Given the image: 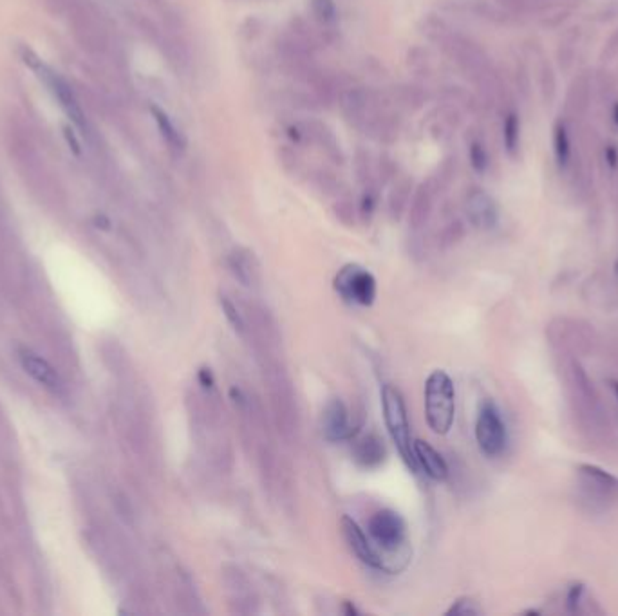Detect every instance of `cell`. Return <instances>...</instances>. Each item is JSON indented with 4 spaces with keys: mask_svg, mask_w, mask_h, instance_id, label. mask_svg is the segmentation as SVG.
I'll list each match as a JSON object with an SVG mask.
<instances>
[{
    "mask_svg": "<svg viewBox=\"0 0 618 616\" xmlns=\"http://www.w3.org/2000/svg\"><path fill=\"white\" fill-rule=\"evenodd\" d=\"M286 100L292 107L301 108V110H320L324 108L318 98L313 94V91H304V89H290L286 94Z\"/></svg>",
    "mask_w": 618,
    "mask_h": 616,
    "instance_id": "27",
    "label": "cell"
},
{
    "mask_svg": "<svg viewBox=\"0 0 618 616\" xmlns=\"http://www.w3.org/2000/svg\"><path fill=\"white\" fill-rule=\"evenodd\" d=\"M407 66L409 69L418 76H430L432 73V60L427 49L423 47H413L407 51Z\"/></svg>",
    "mask_w": 618,
    "mask_h": 616,
    "instance_id": "25",
    "label": "cell"
},
{
    "mask_svg": "<svg viewBox=\"0 0 618 616\" xmlns=\"http://www.w3.org/2000/svg\"><path fill=\"white\" fill-rule=\"evenodd\" d=\"M278 161L283 164L285 171L288 174H299L302 168V157L299 156V152L288 145H285L283 148L278 150Z\"/></svg>",
    "mask_w": 618,
    "mask_h": 616,
    "instance_id": "29",
    "label": "cell"
},
{
    "mask_svg": "<svg viewBox=\"0 0 618 616\" xmlns=\"http://www.w3.org/2000/svg\"><path fill=\"white\" fill-rule=\"evenodd\" d=\"M154 118H156V124L161 131V136L163 140L166 141V145L171 147V150L174 152H185L187 148V140L183 136V132L174 125V122L168 118L163 110L159 108H154Z\"/></svg>",
    "mask_w": 618,
    "mask_h": 616,
    "instance_id": "21",
    "label": "cell"
},
{
    "mask_svg": "<svg viewBox=\"0 0 618 616\" xmlns=\"http://www.w3.org/2000/svg\"><path fill=\"white\" fill-rule=\"evenodd\" d=\"M476 441L481 448V452L488 458L501 456L504 448H507V425H504L495 404L490 400L483 402L479 407L476 420Z\"/></svg>",
    "mask_w": 618,
    "mask_h": 616,
    "instance_id": "5",
    "label": "cell"
},
{
    "mask_svg": "<svg viewBox=\"0 0 618 616\" xmlns=\"http://www.w3.org/2000/svg\"><path fill=\"white\" fill-rule=\"evenodd\" d=\"M465 213L474 228L490 232L499 222V206L495 199L483 188L472 187L465 196Z\"/></svg>",
    "mask_w": 618,
    "mask_h": 616,
    "instance_id": "8",
    "label": "cell"
},
{
    "mask_svg": "<svg viewBox=\"0 0 618 616\" xmlns=\"http://www.w3.org/2000/svg\"><path fill=\"white\" fill-rule=\"evenodd\" d=\"M341 528H342V533H344L348 546L358 556L360 563H364L365 566H369L373 570L381 572L380 551H378L376 544L371 540V537H367L364 533V530L357 524V521H353L351 517L346 516L341 521Z\"/></svg>",
    "mask_w": 618,
    "mask_h": 616,
    "instance_id": "11",
    "label": "cell"
},
{
    "mask_svg": "<svg viewBox=\"0 0 618 616\" xmlns=\"http://www.w3.org/2000/svg\"><path fill=\"white\" fill-rule=\"evenodd\" d=\"M378 172H380L381 183H387L389 180L395 178L397 164H395V161H392L390 156H387V154L380 156V159H378Z\"/></svg>",
    "mask_w": 618,
    "mask_h": 616,
    "instance_id": "35",
    "label": "cell"
},
{
    "mask_svg": "<svg viewBox=\"0 0 618 616\" xmlns=\"http://www.w3.org/2000/svg\"><path fill=\"white\" fill-rule=\"evenodd\" d=\"M456 168H458L456 156L445 157L443 163L437 168V174L430 180V185L434 187V190H439V188H443V187H446L448 183H451L454 174H456Z\"/></svg>",
    "mask_w": 618,
    "mask_h": 616,
    "instance_id": "28",
    "label": "cell"
},
{
    "mask_svg": "<svg viewBox=\"0 0 618 616\" xmlns=\"http://www.w3.org/2000/svg\"><path fill=\"white\" fill-rule=\"evenodd\" d=\"M19 360L22 369L40 385H44L49 390H60L64 387L60 374L54 371V367L44 360L42 356H38L36 353H33L31 349H20L19 351Z\"/></svg>",
    "mask_w": 618,
    "mask_h": 616,
    "instance_id": "13",
    "label": "cell"
},
{
    "mask_svg": "<svg viewBox=\"0 0 618 616\" xmlns=\"http://www.w3.org/2000/svg\"><path fill=\"white\" fill-rule=\"evenodd\" d=\"M353 171L357 176V181L364 187H369L374 183V164L371 159L369 150L358 147L355 152V161H353Z\"/></svg>",
    "mask_w": 618,
    "mask_h": 616,
    "instance_id": "24",
    "label": "cell"
},
{
    "mask_svg": "<svg viewBox=\"0 0 618 616\" xmlns=\"http://www.w3.org/2000/svg\"><path fill=\"white\" fill-rule=\"evenodd\" d=\"M381 409H383V420L387 425V430L395 441L398 452L404 460V463L413 470L414 474L418 472V463L414 458V448H413V439H411V425L407 418V409L405 402L400 395V390L392 385H383L381 388Z\"/></svg>",
    "mask_w": 618,
    "mask_h": 616,
    "instance_id": "2",
    "label": "cell"
},
{
    "mask_svg": "<svg viewBox=\"0 0 618 616\" xmlns=\"http://www.w3.org/2000/svg\"><path fill=\"white\" fill-rule=\"evenodd\" d=\"M413 448H414V458H416L418 468H421L434 481L446 479L448 465L432 444H429L423 439H416L413 443Z\"/></svg>",
    "mask_w": 618,
    "mask_h": 616,
    "instance_id": "15",
    "label": "cell"
},
{
    "mask_svg": "<svg viewBox=\"0 0 618 616\" xmlns=\"http://www.w3.org/2000/svg\"><path fill=\"white\" fill-rule=\"evenodd\" d=\"M275 52L283 69L290 76L304 84L313 73V69L318 66L315 60V51L308 47L304 42H301L297 36H293L290 31L280 35L275 40Z\"/></svg>",
    "mask_w": 618,
    "mask_h": 616,
    "instance_id": "6",
    "label": "cell"
},
{
    "mask_svg": "<svg viewBox=\"0 0 618 616\" xmlns=\"http://www.w3.org/2000/svg\"><path fill=\"white\" fill-rule=\"evenodd\" d=\"M402 131V118L397 110H392L389 103L381 105L369 122L364 125L362 132L381 145H392L398 140Z\"/></svg>",
    "mask_w": 618,
    "mask_h": 616,
    "instance_id": "12",
    "label": "cell"
},
{
    "mask_svg": "<svg viewBox=\"0 0 618 616\" xmlns=\"http://www.w3.org/2000/svg\"><path fill=\"white\" fill-rule=\"evenodd\" d=\"M566 383L572 395L575 411L579 409L581 416L593 427H600L604 421V411L598 398V392L577 360H568L565 365Z\"/></svg>",
    "mask_w": 618,
    "mask_h": 616,
    "instance_id": "3",
    "label": "cell"
},
{
    "mask_svg": "<svg viewBox=\"0 0 618 616\" xmlns=\"http://www.w3.org/2000/svg\"><path fill=\"white\" fill-rule=\"evenodd\" d=\"M434 187L430 185V181L421 183L411 201V212H409V220L414 228L423 227L427 222V219L430 217L432 212V204H434Z\"/></svg>",
    "mask_w": 618,
    "mask_h": 616,
    "instance_id": "17",
    "label": "cell"
},
{
    "mask_svg": "<svg viewBox=\"0 0 618 616\" xmlns=\"http://www.w3.org/2000/svg\"><path fill=\"white\" fill-rule=\"evenodd\" d=\"M541 91H542L544 98L548 96V100L551 101V98L555 94V78H553V73L548 66H544L541 71Z\"/></svg>",
    "mask_w": 618,
    "mask_h": 616,
    "instance_id": "38",
    "label": "cell"
},
{
    "mask_svg": "<svg viewBox=\"0 0 618 616\" xmlns=\"http://www.w3.org/2000/svg\"><path fill=\"white\" fill-rule=\"evenodd\" d=\"M199 381L203 383V387H213V376L210 372V369H201L199 371Z\"/></svg>",
    "mask_w": 618,
    "mask_h": 616,
    "instance_id": "40",
    "label": "cell"
},
{
    "mask_svg": "<svg viewBox=\"0 0 618 616\" xmlns=\"http://www.w3.org/2000/svg\"><path fill=\"white\" fill-rule=\"evenodd\" d=\"M604 154H606L607 164L613 168V171H614V168H618V152H616V148L613 145H609Z\"/></svg>",
    "mask_w": 618,
    "mask_h": 616,
    "instance_id": "39",
    "label": "cell"
},
{
    "mask_svg": "<svg viewBox=\"0 0 618 616\" xmlns=\"http://www.w3.org/2000/svg\"><path fill=\"white\" fill-rule=\"evenodd\" d=\"M481 612H483L481 607L472 598H460L453 604L451 609L446 611V614H461V616H474V614H481Z\"/></svg>",
    "mask_w": 618,
    "mask_h": 616,
    "instance_id": "32",
    "label": "cell"
},
{
    "mask_svg": "<svg viewBox=\"0 0 618 616\" xmlns=\"http://www.w3.org/2000/svg\"><path fill=\"white\" fill-rule=\"evenodd\" d=\"M389 98L392 103L398 105V107H404L409 110H418L429 101L430 96H429L427 89L420 84H400L390 91Z\"/></svg>",
    "mask_w": 618,
    "mask_h": 616,
    "instance_id": "18",
    "label": "cell"
},
{
    "mask_svg": "<svg viewBox=\"0 0 618 616\" xmlns=\"http://www.w3.org/2000/svg\"><path fill=\"white\" fill-rule=\"evenodd\" d=\"M495 3L510 13H528L541 8L537 0H495Z\"/></svg>",
    "mask_w": 618,
    "mask_h": 616,
    "instance_id": "31",
    "label": "cell"
},
{
    "mask_svg": "<svg viewBox=\"0 0 618 616\" xmlns=\"http://www.w3.org/2000/svg\"><path fill=\"white\" fill-rule=\"evenodd\" d=\"M572 89H574V91L570 92V98H574L572 107H574L575 110H584V108L588 107V101H590V89H591L590 80H588L586 76H581V78L574 84Z\"/></svg>",
    "mask_w": 618,
    "mask_h": 616,
    "instance_id": "30",
    "label": "cell"
},
{
    "mask_svg": "<svg viewBox=\"0 0 618 616\" xmlns=\"http://www.w3.org/2000/svg\"><path fill=\"white\" fill-rule=\"evenodd\" d=\"M334 292L346 302L369 308L376 300V278L358 264L344 266L334 276Z\"/></svg>",
    "mask_w": 618,
    "mask_h": 616,
    "instance_id": "4",
    "label": "cell"
},
{
    "mask_svg": "<svg viewBox=\"0 0 618 616\" xmlns=\"http://www.w3.org/2000/svg\"><path fill=\"white\" fill-rule=\"evenodd\" d=\"M553 154L560 171H566L572 163V138L565 120H557L553 125Z\"/></svg>",
    "mask_w": 618,
    "mask_h": 616,
    "instance_id": "19",
    "label": "cell"
},
{
    "mask_svg": "<svg viewBox=\"0 0 618 616\" xmlns=\"http://www.w3.org/2000/svg\"><path fill=\"white\" fill-rule=\"evenodd\" d=\"M611 118H613V124L618 127V101L613 103V108H611Z\"/></svg>",
    "mask_w": 618,
    "mask_h": 616,
    "instance_id": "42",
    "label": "cell"
},
{
    "mask_svg": "<svg viewBox=\"0 0 618 616\" xmlns=\"http://www.w3.org/2000/svg\"><path fill=\"white\" fill-rule=\"evenodd\" d=\"M358 428L349 421V411L341 398L327 402L322 412V434L327 441H348L357 436Z\"/></svg>",
    "mask_w": 618,
    "mask_h": 616,
    "instance_id": "10",
    "label": "cell"
},
{
    "mask_svg": "<svg viewBox=\"0 0 618 616\" xmlns=\"http://www.w3.org/2000/svg\"><path fill=\"white\" fill-rule=\"evenodd\" d=\"M579 479L582 492L595 502H607L618 495V477L595 465H581Z\"/></svg>",
    "mask_w": 618,
    "mask_h": 616,
    "instance_id": "9",
    "label": "cell"
},
{
    "mask_svg": "<svg viewBox=\"0 0 618 616\" xmlns=\"http://www.w3.org/2000/svg\"><path fill=\"white\" fill-rule=\"evenodd\" d=\"M502 143L504 150L509 152L510 157H516L521 148V120L518 112L510 110L502 122Z\"/></svg>",
    "mask_w": 618,
    "mask_h": 616,
    "instance_id": "22",
    "label": "cell"
},
{
    "mask_svg": "<svg viewBox=\"0 0 618 616\" xmlns=\"http://www.w3.org/2000/svg\"><path fill=\"white\" fill-rule=\"evenodd\" d=\"M341 108L342 115L346 118V122L362 131L364 125L369 122V118L374 115V112L385 105V103H392L389 96H383L381 92L371 89V87H362V85H351L346 89V92L341 98Z\"/></svg>",
    "mask_w": 618,
    "mask_h": 616,
    "instance_id": "7",
    "label": "cell"
},
{
    "mask_svg": "<svg viewBox=\"0 0 618 616\" xmlns=\"http://www.w3.org/2000/svg\"><path fill=\"white\" fill-rule=\"evenodd\" d=\"M411 194H413V181L409 178H400L395 185H392V190L389 192V199H387V208L392 219L402 217V213L405 212L411 201Z\"/></svg>",
    "mask_w": 618,
    "mask_h": 616,
    "instance_id": "20",
    "label": "cell"
},
{
    "mask_svg": "<svg viewBox=\"0 0 618 616\" xmlns=\"http://www.w3.org/2000/svg\"><path fill=\"white\" fill-rule=\"evenodd\" d=\"M469 159L478 174H485L490 166V154L481 138H472L469 143Z\"/></svg>",
    "mask_w": 618,
    "mask_h": 616,
    "instance_id": "26",
    "label": "cell"
},
{
    "mask_svg": "<svg viewBox=\"0 0 618 616\" xmlns=\"http://www.w3.org/2000/svg\"><path fill=\"white\" fill-rule=\"evenodd\" d=\"M262 29H264V24L262 20H259L257 17H248L243 24H241V35L246 38V40H255L262 35Z\"/></svg>",
    "mask_w": 618,
    "mask_h": 616,
    "instance_id": "34",
    "label": "cell"
},
{
    "mask_svg": "<svg viewBox=\"0 0 618 616\" xmlns=\"http://www.w3.org/2000/svg\"><path fill=\"white\" fill-rule=\"evenodd\" d=\"M315 183L320 190H325V192H334L336 188H339V180H336L334 174H331L327 171H318L315 174Z\"/></svg>",
    "mask_w": 618,
    "mask_h": 616,
    "instance_id": "37",
    "label": "cell"
},
{
    "mask_svg": "<svg viewBox=\"0 0 618 616\" xmlns=\"http://www.w3.org/2000/svg\"><path fill=\"white\" fill-rule=\"evenodd\" d=\"M221 306H222V311H224V315H227L229 322L234 325V329L241 332V331L245 329V322H243L239 311L236 309V306H234L229 299H224V297H222V300H221Z\"/></svg>",
    "mask_w": 618,
    "mask_h": 616,
    "instance_id": "36",
    "label": "cell"
},
{
    "mask_svg": "<svg viewBox=\"0 0 618 616\" xmlns=\"http://www.w3.org/2000/svg\"><path fill=\"white\" fill-rule=\"evenodd\" d=\"M306 127H308V145L318 147L333 163L344 164L346 156L341 147V141L325 124L318 120H309L306 122Z\"/></svg>",
    "mask_w": 618,
    "mask_h": 616,
    "instance_id": "14",
    "label": "cell"
},
{
    "mask_svg": "<svg viewBox=\"0 0 618 616\" xmlns=\"http://www.w3.org/2000/svg\"><path fill=\"white\" fill-rule=\"evenodd\" d=\"M309 4L315 22L329 35L334 29L336 20H339V12H336L334 0H309Z\"/></svg>",
    "mask_w": 618,
    "mask_h": 616,
    "instance_id": "23",
    "label": "cell"
},
{
    "mask_svg": "<svg viewBox=\"0 0 618 616\" xmlns=\"http://www.w3.org/2000/svg\"><path fill=\"white\" fill-rule=\"evenodd\" d=\"M456 416V388L445 371H434L425 383V418L434 434H446Z\"/></svg>",
    "mask_w": 618,
    "mask_h": 616,
    "instance_id": "1",
    "label": "cell"
},
{
    "mask_svg": "<svg viewBox=\"0 0 618 616\" xmlns=\"http://www.w3.org/2000/svg\"><path fill=\"white\" fill-rule=\"evenodd\" d=\"M584 595H586V588L582 584H574L566 593V609L574 614L581 612V605L584 604Z\"/></svg>",
    "mask_w": 618,
    "mask_h": 616,
    "instance_id": "33",
    "label": "cell"
},
{
    "mask_svg": "<svg viewBox=\"0 0 618 616\" xmlns=\"http://www.w3.org/2000/svg\"><path fill=\"white\" fill-rule=\"evenodd\" d=\"M607 383H609V388H611L613 396H614V400H616V404H618V381H616V380H609Z\"/></svg>",
    "mask_w": 618,
    "mask_h": 616,
    "instance_id": "41",
    "label": "cell"
},
{
    "mask_svg": "<svg viewBox=\"0 0 618 616\" xmlns=\"http://www.w3.org/2000/svg\"><path fill=\"white\" fill-rule=\"evenodd\" d=\"M246 3H250V0H246Z\"/></svg>",
    "mask_w": 618,
    "mask_h": 616,
    "instance_id": "43",
    "label": "cell"
},
{
    "mask_svg": "<svg viewBox=\"0 0 618 616\" xmlns=\"http://www.w3.org/2000/svg\"><path fill=\"white\" fill-rule=\"evenodd\" d=\"M387 451L383 441L376 434H367L355 441L353 458L364 468H376L385 461Z\"/></svg>",
    "mask_w": 618,
    "mask_h": 616,
    "instance_id": "16",
    "label": "cell"
}]
</instances>
